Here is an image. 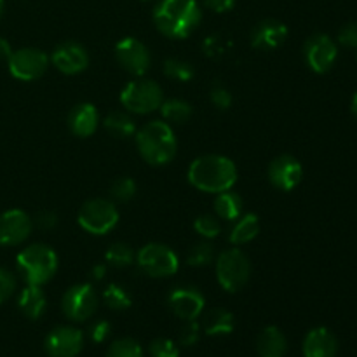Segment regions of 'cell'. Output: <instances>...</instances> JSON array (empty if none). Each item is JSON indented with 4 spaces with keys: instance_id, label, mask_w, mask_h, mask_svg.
<instances>
[{
    "instance_id": "obj_1",
    "label": "cell",
    "mask_w": 357,
    "mask_h": 357,
    "mask_svg": "<svg viewBox=\"0 0 357 357\" xmlns=\"http://www.w3.org/2000/svg\"><path fill=\"white\" fill-rule=\"evenodd\" d=\"M152 17L164 37L181 40L197 30L202 21V9L197 0H159Z\"/></svg>"
},
{
    "instance_id": "obj_2",
    "label": "cell",
    "mask_w": 357,
    "mask_h": 357,
    "mask_svg": "<svg viewBox=\"0 0 357 357\" xmlns=\"http://www.w3.org/2000/svg\"><path fill=\"white\" fill-rule=\"evenodd\" d=\"M187 180L197 190L216 195L236 185L237 166L229 157L208 153L192 160L187 169Z\"/></svg>"
},
{
    "instance_id": "obj_3",
    "label": "cell",
    "mask_w": 357,
    "mask_h": 357,
    "mask_svg": "<svg viewBox=\"0 0 357 357\" xmlns=\"http://www.w3.org/2000/svg\"><path fill=\"white\" fill-rule=\"evenodd\" d=\"M135 139L139 155L150 166H166L176 157V136L166 121L146 122L136 131Z\"/></svg>"
},
{
    "instance_id": "obj_4",
    "label": "cell",
    "mask_w": 357,
    "mask_h": 357,
    "mask_svg": "<svg viewBox=\"0 0 357 357\" xmlns=\"http://www.w3.org/2000/svg\"><path fill=\"white\" fill-rule=\"evenodd\" d=\"M58 255L47 244H31L16 257V268L23 281L30 286H44L58 272Z\"/></svg>"
},
{
    "instance_id": "obj_5",
    "label": "cell",
    "mask_w": 357,
    "mask_h": 357,
    "mask_svg": "<svg viewBox=\"0 0 357 357\" xmlns=\"http://www.w3.org/2000/svg\"><path fill=\"white\" fill-rule=\"evenodd\" d=\"M119 100L129 114L149 115L159 110L164 101V91L155 80L135 77L122 87Z\"/></svg>"
},
{
    "instance_id": "obj_6",
    "label": "cell",
    "mask_w": 357,
    "mask_h": 357,
    "mask_svg": "<svg viewBox=\"0 0 357 357\" xmlns=\"http://www.w3.org/2000/svg\"><path fill=\"white\" fill-rule=\"evenodd\" d=\"M216 281L227 293H237L250 282L251 261L239 248L223 250L215 258Z\"/></svg>"
},
{
    "instance_id": "obj_7",
    "label": "cell",
    "mask_w": 357,
    "mask_h": 357,
    "mask_svg": "<svg viewBox=\"0 0 357 357\" xmlns=\"http://www.w3.org/2000/svg\"><path fill=\"white\" fill-rule=\"evenodd\" d=\"M119 218L121 215H119V209L114 201L94 197L80 206L77 223L91 236H107L117 227Z\"/></svg>"
},
{
    "instance_id": "obj_8",
    "label": "cell",
    "mask_w": 357,
    "mask_h": 357,
    "mask_svg": "<svg viewBox=\"0 0 357 357\" xmlns=\"http://www.w3.org/2000/svg\"><path fill=\"white\" fill-rule=\"evenodd\" d=\"M136 264L139 271L149 278L166 279L176 274L180 268V258L166 244L150 243L136 253Z\"/></svg>"
},
{
    "instance_id": "obj_9",
    "label": "cell",
    "mask_w": 357,
    "mask_h": 357,
    "mask_svg": "<svg viewBox=\"0 0 357 357\" xmlns=\"http://www.w3.org/2000/svg\"><path fill=\"white\" fill-rule=\"evenodd\" d=\"M96 289L89 282H79V284L70 286L61 296V312L72 323H84L89 321L98 310Z\"/></svg>"
},
{
    "instance_id": "obj_10",
    "label": "cell",
    "mask_w": 357,
    "mask_h": 357,
    "mask_svg": "<svg viewBox=\"0 0 357 357\" xmlns=\"http://www.w3.org/2000/svg\"><path fill=\"white\" fill-rule=\"evenodd\" d=\"M51 58L45 51L37 47H23L13 51L7 66H9V73L17 80L23 82H31L37 80L47 72Z\"/></svg>"
},
{
    "instance_id": "obj_11",
    "label": "cell",
    "mask_w": 357,
    "mask_h": 357,
    "mask_svg": "<svg viewBox=\"0 0 357 357\" xmlns=\"http://www.w3.org/2000/svg\"><path fill=\"white\" fill-rule=\"evenodd\" d=\"M115 59L119 66L132 77H145L152 65L149 47L135 37H124L115 44Z\"/></svg>"
},
{
    "instance_id": "obj_12",
    "label": "cell",
    "mask_w": 357,
    "mask_h": 357,
    "mask_svg": "<svg viewBox=\"0 0 357 357\" xmlns=\"http://www.w3.org/2000/svg\"><path fill=\"white\" fill-rule=\"evenodd\" d=\"M338 58V45L330 35L316 33L303 44V59L314 73H326Z\"/></svg>"
},
{
    "instance_id": "obj_13",
    "label": "cell",
    "mask_w": 357,
    "mask_h": 357,
    "mask_svg": "<svg viewBox=\"0 0 357 357\" xmlns=\"http://www.w3.org/2000/svg\"><path fill=\"white\" fill-rule=\"evenodd\" d=\"M267 176L272 187L281 192H291L298 187L303 178L302 162L289 153H281L271 160Z\"/></svg>"
},
{
    "instance_id": "obj_14",
    "label": "cell",
    "mask_w": 357,
    "mask_h": 357,
    "mask_svg": "<svg viewBox=\"0 0 357 357\" xmlns=\"http://www.w3.org/2000/svg\"><path fill=\"white\" fill-rule=\"evenodd\" d=\"M167 305L181 321H194L204 312L206 298L194 286H176L167 295Z\"/></svg>"
},
{
    "instance_id": "obj_15",
    "label": "cell",
    "mask_w": 357,
    "mask_h": 357,
    "mask_svg": "<svg viewBox=\"0 0 357 357\" xmlns=\"http://www.w3.org/2000/svg\"><path fill=\"white\" fill-rule=\"evenodd\" d=\"M82 347L84 333L73 326L54 328L44 340V351L49 357H77Z\"/></svg>"
},
{
    "instance_id": "obj_16",
    "label": "cell",
    "mask_w": 357,
    "mask_h": 357,
    "mask_svg": "<svg viewBox=\"0 0 357 357\" xmlns=\"http://www.w3.org/2000/svg\"><path fill=\"white\" fill-rule=\"evenodd\" d=\"M33 220L23 209H7L0 215V246H20L30 237Z\"/></svg>"
},
{
    "instance_id": "obj_17",
    "label": "cell",
    "mask_w": 357,
    "mask_h": 357,
    "mask_svg": "<svg viewBox=\"0 0 357 357\" xmlns=\"http://www.w3.org/2000/svg\"><path fill=\"white\" fill-rule=\"evenodd\" d=\"M49 58H51L56 70H59L65 75H77L89 66V52L82 44L75 40H66L58 44Z\"/></svg>"
},
{
    "instance_id": "obj_18",
    "label": "cell",
    "mask_w": 357,
    "mask_h": 357,
    "mask_svg": "<svg viewBox=\"0 0 357 357\" xmlns=\"http://www.w3.org/2000/svg\"><path fill=\"white\" fill-rule=\"evenodd\" d=\"M286 38H288V26L282 21L267 17L255 24L250 42L258 51H274L284 44Z\"/></svg>"
},
{
    "instance_id": "obj_19",
    "label": "cell",
    "mask_w": 357,
    "mask_h": 357,
    "mask_svg": "<svg viewBox=\"0 0 357 357\" xmlns=\"http://www.w3.org/2000/svg\"><path fill=\"white\" fill-rule=\"evenodd\" d=\"M100 114L98 108L93 103H77L75 107L70 110L68 117H66V124H68L70 132L77 138H89L96 132L98 126H100Z\"/></svg>"
},
{
    "instance_id": "obj_20",
    "label": "cell",
    "mask_w": 357,
    "mask_h": 357,
    "mask_svg": "<svg viewBox=\"0 0 357 357\" xmlns=\"http://www.w3.org/2000/svg\"><path fill=\"white\" fill-rule=\"evenodd\" d=\"M305 357H337L338 340L328 328H314L303 338Z\"/></svg>"
},
{
    "instance_id": "obj_21",
    "label": "cell",
    "mask_w": 357,
    "mask_h": 357,
    "mask_svg": "<svg viewBox=\"0 0 357 357\" xmlns=\"http://www.w3.org/2000/svg\"><path fill=\"white\" fill-rule=\"evenodd\" d=\"M201 330L204 331L208 337H225L230 335L236 328V319L230 310L222 309V307H215L206 312L201 314Z\"/></svg>"
},
{
    "instance_id": "obj_22",
    "label": "cell",
    "mask_w": 357,
    "mask_h": 357,
    "mask_svg": "<svg viewBox=\"0 0 357 357\" xmlns=\"http://www.w3.org/2000/svg\"><path fill=\"white\" fill-rule=\"evenodd\" d=\"M17 309L28 319H40L47 310V296H45L42 286H24L17 295Z\"/></svg>"
},
{
    "instance_id": "obj_23",
    "label": "cell",
    "mask_w": 357,
    "mask_h": 357,
    "mask_svg": "<svg viewBox=\"0 0 357 357\" xmlns=\"http://www.w3.org/2000/svg\"><path fill=\"white\" fill-rule=\"evenodd\" d=\"M257 352L260 357H286L288 338L278 326H267L258 335Z\"/></svg>"
},
{
    "instance_id": "obj_24",
    "label": "cell",
    "mask_w": 357,
    "mask_h": 357,
    "mask_svg": "<svg viewBox=\"0 0 357 357\" xmlns=\"http://www.w3.org/2000/svg\"><path fill=\"white\" fill-rule=\"evenodd\" d=\"M260 218L255 213H243L236 222H232V229L229 232V243L234 246H243L257 239L260 234Z\"/></svg>"
},
{
    "instance_id": "obj_25",
    "label": "cell",
    "mask_w": 357,
    "mask_h": 357,
    "mask_svg": "<svg viewBox=\"0 0 357 357\" xmlns=\"http://www.w3.org/2000/svg\"><path fill=\"white\" fill-rule=\"evenodd\" d=\"M105 131L110 136L119 139L131 138V136L136 135L138 128H136L135 119L131 117V114L126 110H114L107 115V117L101 121Z\"/></svg>"
},
{
    "instance_id": "obj_26",
    "label": "cell",
    "mask_w": 357,
    "mask_h": 357,
    "mask_svg": "<svg viewBox=\"0 0 357 357\" xmlns=\"http://www.w3.org/2000/svg\"><path fill=\"white\" fill-rule=\"evenodd\" d=\"M244 211V201L232 188L220 192L215 197V215L223 222H236Z\"/></svg>"
},
{
    "instance_id": "obj_27",
    "label": "cell",
    "mask_w": 357,
    "mask_h": 357,
    "mask_svg": "<svg viewBox=\"0 0 357 357\" xmlns=\"http://www.w3.org/2000/svg\"><path fill=\"white\" fill-rule=\"evenodd\" d=\"M159 112L167 124H185L194 114V108L188 101L180 98H164Z\"/></svg>"
},
{
    "instance_id": "obj_28",
    "label": "cell",
    "mask_w": 357,
    "mask_h": 357,
    "mask_svg": "<svg viewBox=\"0 0 357 357\" xmlns=\"http://www.w3.org/2000/svg\"><path fill=\"white\" fill-rule=\"evenodd\" d=\"M103 303L114 312H124L132 305L131 293L124 288V286L117 284V282H110L107 288L103 289Z\"/></svg>"
},
{
    "instance_id": "obj_29",
    "label": "cell",
    "mask_w": 357,
    "mask_h": 357,
    "mask_svg": "<svg viewBox=\"0 0 357 357\" xmlns=\"http://www.w3.org/2000/svg\"><path fill=\"white\" fill-rule=\"evenodd\" d=\"M136 261V251L126 243H114L105 253V264L115 268L131 267Z\"/></svg>"
},
{
    "instance_id": "obj_30",
    "label": "cell",
    "mask_w": 357,
    "mask_h": 357,
    "mask_svg": "<svg viewBox=\"0 0 357 357\" xmlns=\"http://www.w3.org/2000/svg\"><path fill=\"white\" fill-rule=\"evenodd\" d=\"M162 72L167 79L176 82H190L195 75L194 65L181 58H167L162 63Z\"/></svg>"
},
{
    "instance_id": "obj_31",
    "label": "cell",
    "mask_w": 357,
    "mask_h": 357,
    "mask_svg": "<svg viewBox=\"0 0 357 357\" xmlns=\"http://www.w3.org/2000/svg\"><path fill=\"white\" fill-rule=\"evenodd\" d=\"M216 258L215 255V246L211 244V241H204L195 244L187 255V264L190 267H206V265L213 264Z\"/></svg>"
},
{
    "instance_id": "obj_32",
    "label": "cell",
    "mask_w": 357,
    "mask_h": 357,
    "mask_svg": "<svg viewBox=\"0 0 357 357\" xmlns=\"http://www.w3.org/2000/svg\"><path fill=\"white\" fill-rule=\"evenodd\" d=\"M105 357H145L142 345L132 338H119L112 342Z\"/></svg>"
},
{
    "instance_id": "obj_33",
    "label": "cell",
    "mask_w": 357,
    "mask_h": 357,
    "mask_svg": "<svg viewBox=\"0 0 357 357\" xmlns=\"http://www.w3.org/2000/svg\"><path fill=\"white\" fill-rule=\"evenodd\" d=\"M194 230L204 241H213L222 234V223L216 215H201L195 218Z\"/></svg>"
},
{
    "instance_id": "obj_34",
    "label": "cell",
    "mask_w": 357,
    "mask_h": 357,
    "mask_svg": "<svg viewBox=\"0 0 357 357\" xmlns=\"http://www.w3.org/2000/svg\"><path fill=\"white\" fill-rule=\"evenodd\" d=\"M136 192H138V185H136V181L129 176L117 178L110 187L112 199L117 202H129L135 197Z\"/></svg>"
},
{
    "instance_id": "obj_35",
    "label": "cell",
    "mask_w": 357,
    "mask_h": 357,
    "mask_svg": "<svg viewBox=\"0 0 357 357\" xmlns=\"http://www.w3.org/2000/svg\"><path fill=\"white\" fill-rule=\"evenodd\" d=\"M152 357H180V349L171 338H153L149 345Z\"/></svg>"
},
{
    "instance_id": "obj_36",
    "label": "cell",
    "mask_w": 357,
    "mask_h": 357,
    "mask_svg": "<svg viewBox=\"0 0 357 357\" xmlns=\"http://www.w3.org/2000/svg\"><path fill=\"white\" fill-rule=\"evenodd\" d=\"M209 100H211V103L215 105L218 110H229V108L232 107L234 98L225 86L215 84V86L211 87V91H209Z\"/></svg>"
},
{
    "instance_id": "obj_37",
    "label": "cell",
    "mask_w": 357,
    "mask_h": 357,
    "mask_svg": "<svg viewBox=\"0 0 357 357\" xmlns=\"http://www.w3.org/2000/svg\"><path fill=\"white\" fill-rule=\"evenodd\" d=\"M201 324L197 323V321H185L183 328L180 330V337H178V340H180V344L183 345V347H192V345H195L199 342V338H201Z\"/></svg>"
},
{
    "instance_id": "obj_38",
    "label": "cell",
    "mask_w": 357,
    "mask_h": 357,
    "mask_svg": "<svg viewBox=\"0 0 357 357\" xmlns=\"http://www.w3.org/2000/svg\"><path fill=\"white\" fill-rule=\"evenodd\" d=\"M16 286H17L16 275H14L10 271H7V268L0 267V305L6 303L7 300L14 295Z\"/></svg>"
},
{
    "instance_id": "obj_39",
    "label": "cell",
    "mask_w": 357,
    "mask_h": 357,
    "mask_svg": "<svg viewBox=\"0 0 357 357\" xmlns=\"http://www.w3.org/2000/svg\"><path fill=\"white\" fill-rule=\"evenodd\" d=\"M87 333H89V338L94 344H103V342H107L108 337L112 335V324L105 319H98L91 324Z\"/></svg>"
},
{
    "instance_id": "obj_40",
    "label": "cell",
    "mask_w": 357,
    "mask_h": 357,
    "mask_svg": "<svg viewBox=\"0 0 357 357\" xmlns=\"http://www.w3.org/2000/svg\"><path fill=\"white\" fill-rule=\"evenodd\" d=\"M338 44L349 49H357V21L344 24L338 31Z\"/></svg>"
},
{
    "instance_id": "obj_41",
    "label": "cell",
    "mask_w": 357,
    "mask_h": 357,
    "mask_svg": "<svg viewBox=\"0 0 357 357\" xmlns=\"http://www.w3.org/2000/svg\"><path fill=\"white\" fill-rule=\"evenodd\" d=\"M35 225L42 230H51L58 225V215L52 211H40L33 220Z\"/></svg>"
},
{
    "instance_id": "obj_42",
    "label": "cell",
    "mask_w": 357,
    "mask_h": 357,
    "mask_svg": "<svg viewBox=\"0 0 357 357\" xmlns=\"http://www.w3.org/2000/svg\"><path fill=\"white\" fill-rule=\"evenodd\" d=\"M204 6L208 7L209 10H213V13L223 14V13H229V10L234 9V6H236V0H204Z\"/></svg>"
},
{
    "instance_id": "obj_43",
    "label": "cell",
    "mask_w": 357,
    "mask_h": 357,
    "mask_svg": "<svg viewBox=\"0 0 357 357\" xmlns=\"http://www.w3.org/2000/svg\"><path fill=\"white\" fill-rule=\"evenodd\" d=\"M107 264H96L91 268V278H93L94 281H103V278L107 275Z\"/></svg>"
},
{
    "instance_id": "obj_44",
    "label": "cell",
    "mask_w": 357,
    "mask_h": 357,
    "mask_svg": "<svg viewBox=\"0 0 357 357\" xmlns=\"http://www.w3.org/2000/svg\"><path fill=\"white\" fill-rule=\"evenodd\" d=\"M10 54H13V47L6 38L0 37V61H9Z\"/></svg>"
},
{
    "instance_id": "obj_45",
    "label": "cell",
    "mask_w": 357,
    "mask_h": 357,
    "mask_svg": "<svg viewBox=\"0 0 357 357\" xmlns=\"http://www.w3.org/2000/svg\"><path fill=\"white\" fill-rule=\"evenodd\" d=\"M351 110H352V114H354V117L357 119V93L354 94V98H352V103H351Z\"/></svg>"
},
{
    "instance_id": "obj_46",
    "label": "cell",
    "mask_w": 357,
    "mask_h": 357,
    "mask_svg": "<svg viewBox=\"0 0 357 357\" xmlns=\"http://www.w3.org/2000/svg\"><path fill=\"white\" fill-rule=\"evenodd\" d=\"M2 13H3V0H0V17H2Z\"/></svg>"
},
{
    "instance_id": "obj_47",
    "label": "cell",
    "mask_w": 357,
    "mask_h": 357,
    "mask_svg": "<svg viewBox=\"0 0 357 357\" xmlns=\"http://www.w3.org/2000/svg\"><path fill=\"white\" fill-rule=\"evenodd\" d=\"M143 2H149V0H143Z\"/></svg>"
}]
</instances>
